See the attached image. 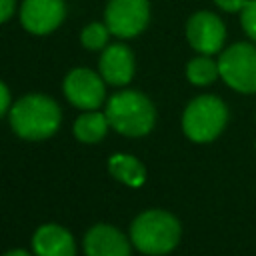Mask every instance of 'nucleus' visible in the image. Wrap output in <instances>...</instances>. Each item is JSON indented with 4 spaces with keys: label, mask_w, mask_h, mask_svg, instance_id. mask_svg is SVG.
<instances>
[{
    "label": "nucleus",
    "mask_w": 256,
    "mask_h": 256,
    "mask_svg": "<svg viewBox=\"0 0 256 256\" xmlns=\"http://www.w3.org/2000/svg\"><path fill=\"white\" fill-rule=\"evenodd\" d=\"M240 22L244 32L252 40H256V0H248L246 6L240 10Z\"/></svg>",
    "instance_id": "17"
},
{
    "label": "nucleus",
    "mask_w": 256,
    "mask_h": 256,
    "mask_svg": "<svg viewBox=\"0 0 256 256\" xmlns=\"http://www.w3.org/2000/svg\"><path fill=\"white\" fill-rule=\"evenodd\" d=\"M4 256H32V254L26 252V250H20V248H18V250H10V252H6Z\"/></svg>",
    "instance_id": "21"
},
{
    "label": "nucleus",
    "mask_w": 256,
    "mask_h": 256,
    "mask_svg": "<svg viewBox=\"0 0 256 256\" xmlns=\"http://www.w3.org/2000/svg\"><path fill=\"white\" fill-rule=\"evenodd\" d=\"M66 16L64 0H24L20 6V24L36 36L54 32Z\"/></svg>",
    "instance_id": "9"
},
{
    "label": "nucleus",
    "mask_w": 256,
    "mask_h": 256,
    "mask_svg": "<svg viewBox=\"0 0 256 256\" xmlns=\"http://www.w3.org/2000/svg\"><path fill=\"white\" fill-rule=\"evenodd\" d=\"M186 38L188 44L198 54H216L224 46L226 40V28L222 20L212 12H196L190 16L186 24Z\"/></svg>",
    "instance_id": "8"
},
{
    "label": "nucleus",
    "mask_w": 256,
    "mask_h": 256,
    "mask_svg": "<svg viewBox=\"0 0 256 256\" xmlns=\"http://www.w3.org/2000/svg\"><path fill=\"white\" fill-rule=\"evenodd\" d=\"M106 118L110 126L130 138L148 134L156 122V108L148 96L136 90H122L112 94L106 104Z\"/></svg>",
    "instance_id": "3"
},
{
    "label": "nucleus",
    "mask_w": 256,
    "mask_h": 256,
    "mask_svg": "<svg viewBox=\"0 0 256 256\" xmlns=\"http://www.w3.org/2000/svg\"><path fill=\"white\" fill-rule=\"evenodd\" d=\"M108 170L116 180H120V182H124L128 186H140L146 180L144 164L136 156H130V154H114V156H110Z\"/></svg>",
    "instance_id": "13"
},
{
    "label": "nucleus",
    "mask_w": 256,
    "mask_h": 256,
    "mask_svg": "<svg viewBox=\"0 0 256 256\" xmlns=\"http://www.w3.org/2000/svg\"><path fill=\"white\" fill-rule=\"evenodd\" d=\"M110 28L106 26V22H90L88 26H84V30L80 32V42L84 48L88 50H100L106 48L108 44V36H110Z\"/></svg>",
    "instance_id": "16"
},
{
    "label": "nucleus",
    "mask_w": 256,
    "mask_h": 256,
    "mask_svg": "<svg viewBox=\"0 0 256 256\" xmlns=\"http://www.w3.org/2000/svg\"><path fill=\"white\" fill-rule=\"evenodd\" d=\"M226 122H228V108L218 96L212 94L194 98L182 114L184 134L198 144L216 140L226 128Z\"/></svg>",
    "instance_id": "4"
},
{
    "label": "nucleus",
    "mask_w": 256,
    "mask_h": 256,
    "mask_svg": "<svg viewBox=\"0 0 256 256\" xmlns=\"http://www.w3.org/2000/svg\"><path fill=\"white\" fill-rule=\"evenodd\" d=\"M86 256H130L128 238L110 224H96L84 236Z\"/></svg>",
    "instance_id": "10"
},
{
    "label": "nucleus",
    "mask_w": 256,
    "mask_h": 256,
    "mask_svg": "<svg viewBox=\"0 0 256 256\" xmlns=\"http://www.w3.org/2000/svg\"><path fill=\"white\" fill-rule=\"evenodd\" d=\"M150 20L148 0H108L104 10V22L118 38L138 36Z\"/></svg>",
    "instance_id": "6"
},
{
    "label": "nucleus",
    "mask_w": 256,
    "mask_h": 256,
    "mask_svg": "<svg viewBox=\"0 0 256 256\" xmlns=\"http://www.w3.org/2000/svg\"><path fill=\"white\" fill-rule=\"evenodd\" d=\"M218 8H222L224 12H240L248 0H214Z\"/></svg>",
    "instance_id": "18"
},
{
    "label": "nucleus",
    "mask_w": 256,
    "mask_h": 256,
    "mask_svg": "<svg viewBox=\"0 0 256 256\" xmlns=\"http://www.w3.org/2000/svg\"><path fill=\"white\" fill-rule=\"evenodd\" d=\"M36 256H76V242L68 230L58 224H44L32 236Z\"/></svg>",
    "instance_id": "12"
},
{
    "label": "nucleus",
    "mask_w": 256,
    "mask_h": 256,
    "mask_svg": "<svg viewBox=\"0 0 256 256\" xmlns=\"http://www.w3.org/2000/svg\"><path fill=\"white\" fill-rule=\"evenodd\" d=\"M14 8H16V0H0V24L12 18Z\"/></svg>",
    "instance_id": "19"
},
{
    "label": "nucleus",
    "mask_w": 256,
    "mask_h": 256,
    "mask_svg": "<svg viewBox=\"0 0 256 256\" xmlns=\"http://www.w3.org/2000/svg\"><path fill=\"white\" fill-rule=\"evenodd\" d=\"M180 222L174 214L166 210H146L130 226V240L132 244L148 254V256H162L172 252L180 242Z\"/></svg>",
    "instance_id": "2"
},
{
    "label": "nucleus",
    "mask_w": 256,
    "mask_h": 256,
    "mask_svg": "<svg viewBox=\"0 0 256 256\" xmlns=\"http://www.w3.org/2000/svg\"><path fill=\"white\" fill-rule=\"evenodd\" d=\"M220 78L236 92H256V46L236 42L226 48L218 58Z\"/></svg>",
    "instance_id": "5"
},
{
    "label": "nucleus",
    "mask_w": 256,
    "mask_h": 256,
    "mask_svg": "<svg viewBox=\"0 0 256 256\" xmlns=\"http://www.w3.org/2000/svg\"><path fill=\"white\" fill-rule=\"evenodd\" d=\"M8 108H10V90H8L6 84L0 80V116L6 114Z\"/></svg>",
    "instance_id": "20"
},
{
    "label": "nucleus",
    "mask_w": 256,
    "mask_h": 256,
    "mask_svg": "<svg viewBox=\"0 0 256 256\" xmlns=\"http://www.w3.org/2000/svg\"><path fill=\"white\" fill-rule=\"evenodd\" d=\"M108 126H110V122H108L106 114L88 110L86 114H80L76 118L74 136L84 144H94V142H100L106 136Z\"/></svg>",
    "instance_id": "14"
},
{
    "label": "nucleus",
    "mask_w": 256,
    "mask_h": 256,
    "mask_svg": "<svg viewBox=\"0 0 256 256\" xmlns=\"http://www.w3.org/2000/svg\"><path fill=\"white\" fill-rule=\"evenodd\" d=\"M64 96L70 104L82 110H96L106 96L104 78L90 68H74L64 78Z\"/></svg>",
    "instance_id": "7"
},
{
    "label": "nucleus",
    "mask_w": 256,
    "mask_h": 256,
    "mask_svg": "<svg viewBox=\"0 0 256 256\" xmlns=\"http://www.w3.org/2000/svg\"><path fill=\"white\" fill-rule=\"evenodd\" d=\"M60 106L44 94H26L10 108V126L24 140H44L60 128Z\"/></svg>",
    "instance_id": "1"
},
{
    "label": "nucleus",
    "mask_w": 256,
    "mask_h": 256,
    "mask_svg": "<svg viewBox=\"0 0 256 256\" xmlns=\"http://www.w3.org/2000/svg\"><path fill=\"white\" fill-rule=\"evenodd\" d=\"M98 68L104 82L112 86H124L134 76V54L124 44H110L104 48Z\"/></svg>",
    "instance_id": "11"
},
{
    "label": "nucleus",
    "mask_w": 256,
    "mask_h": 256,
    "mask_svg": "<svg viewBox=\"0 0 256 256\" xmlns=\"http://www.w3.org/2000/svg\"><path fill=\"white\" fill-rule=\"evenodd\" d=\"M220 76L218 70V62H214L208 54H200L196 58H192L186 66V78L194 84V86H208L212 84L216 78Z\"/></svg>",
    "instance_id": "15"
}]
</instances>
